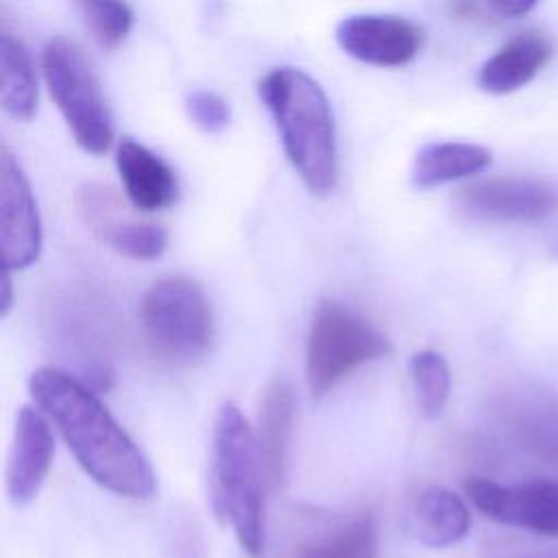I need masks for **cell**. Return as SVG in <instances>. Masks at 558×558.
<instances>
[{
    "instance_id": "11",
    "label": "cell",
    "mask_w": 558,
    "mask_h": 558,
    "mask_svg": "<svg viewBox=\"0 0 558 558\" xmlns=\"http://www.w3.org/2000/svg\"><path fill=\"white\" fill-rule=\"evenodd\" d=\"M50 418L39 410L24 405L15 416L13 440L7 460V495L15 506L31 504L50 471L54 438Z\"/></svg>"
},
{
    "instance_id": "8",
    "label": "cell",
    "mask_w": 558,
    "mask_h": 558,
    "mask_svg": "<svg viewBox=\"0 0 558 558\" xmlns=\"http://www.w3.org/2000/svg\"><path fill=\"white\" fill-rule=\"evenodd\" d=\"M464 490L473 506L488 519L523 527L541 536H558V484L530 480L504 486L486 477H469Z\"/></svg>"
},
{
    "instance_id": "24",
    "label": "cell",
    "mask_w": 558,
    "mask_h": 558,
    "mask_svg": "<svg viewBox=\"0 0 558 558\" xmlns=\"http://www.w3.org/2000/svg\"><path fill=\"white\" fill-rule=\"evenodd\" d=\"M504 15H525L538 0H488Z\"/></svg>"
},
{
    "instance_id": "19",
    "label": "cell",
    "mask_w": 558,
    "mask_h": 558,
    "mask_svg": "<svg viewBox=\"0 0 558 558\" xmlns=\"http://www.w3.org/2000/svg\"><path fill=\"white\" fill-rule=\"evenodd\" d=\"M0 105L17 122H28L37 111V76L26 46L11 33L0 37Z\"/></svg>"
},
{
    "instance_id": "13",
    "label": "cell",
    "mask_w": 558,
    "mask_h": 558,
    "mask_svg": "<svg viewBox=\"0 0 558 558\" xmlns=\"http://www.w3.org/2000/svg\"><path fill=\"white\" fill-rule=\"evenodd\" d=\"M116 168L133 207L142 211H159L177 203L179 179L174 170L133 137L120 140L116 148Z\"/></svg>"
},
{
    "instance_id": "15",
    "label": "cell",
    "mask_w": 558,
    "mask_h": 558,
    "mask_svg": "<svg viewBox=\"0 0 558 558\" xmlns=\"http://www.w3.org/2000/svg\"><path fill=\"white\" fill-rule=\"evenodd\" d=\"M414 536L434 549L460 543L471 530V512L460 495L445 486L423 488L410 512Z\"/></svg>"
},
{
    "instance_id": "21",
    "label": "cell",
    "mask_w": 558,
    "mask_h": 558,
    "mask_svg": "<svg viewBox=\"0 0 558 558\" xmlns=\"http://www.w3.org/2000/svg\"><path fill=\"white\" fill-rule=\"evenodd\" d=\"M94 233L100 235L116 253L140 262L161 257L168 246V233L163 227L146 220H126L120 214L102 222Z\"/></svg>"
},
{
    "instance_id": "1",
    "label": "cell",
    "mask_w": 558,
    "mask_h": 558,
    "mask_svg": "<svg viewBox=\"0 0 558 558\" xmlns=\"http://www.w3.org/2000/svg\"><path fill=\"white\" fill-rule=\"evenodd\" d=\"M28 392L98 486L129 499L153 497L150 462L89 386L61 368L41 366L31 373Z\"/></svg>"
},
{
    "instance_id": "14",
    "label": "cell",
    "mask_w": 558,
    "mask_h": 558,
    "mask_svg": "<svg viewBox=\"0 0 558 558\" xmlns=\"http://www.w3.org/2000/svg\"><path fill=\"white\" fill-rule=\"evenodd\" d=\"M551 59V41L538 31H523L493 52L477 72L486 94L504 96L527 85Z\"/></svg>"
},
{
    "instance_id": "27",
    "label": "cell",
    "mask_w": 558,
    "mask_h": 558,
    "mask_svg": "<svg viewBox=\"0 0 558 558\" xmlns=\"http://www.w3.org/2000/svg\"><path fill=\"white\" fill-rule=\"evenodd\" d=\"M506 558H558V551H541V554H523V556H506Z\"/></svg>"
},
{
    "instance_id": "17",
    "label": "cell",
    "mask_w": 558,
    "mask_h": 558,
    "mask_svg": "<svg viewBox=\"0 0 558 558\" xmlns=\"http://www.w3.org/2000/svg\"><path fill=\"white\" fill-rule=\"evenodd\" d=\"M506 427L530 456L558 466V399L523 395L506 408Z\"/></svg>"
},
{
    "instance_id": "6",
    "label": "cell",
    "mask_w": 558,
    "mask_h": 558,
    "mask_svg": "<svg viewBox=\"0 0 558 558\" xmlns=\"http://www.w3.org/2000/svg\"><path fill=\"white\" fill-rule=\"evenodd\" d=\"M392 344L366 318L336 301H320L310 325L305 375L314 397L327 395L355 368L386 357Z\"/></svg>"
},
{
    "instance_id": "7",
    "label": "cell",
    "mask_w": 558,
    "mask_h": 558,
    "mask_svg": "<svg viewBox=\"0 0 558 558\" xmlns=\"http://www.w3.org/2000/svg\"><path fill=\"white\" fill-rule=\"evenodd\" d=\"M456 205L488 222H538L558 211V190L523 177L480 179L458 190Z\"/></svg>"
},
{
    "instance_id": "5",
    "label": "cell",
    "mask_w": 558,
    "mask_h": 558,
    "mask_svg": "<svg viewBox=\"0 0 558 558\" xmlns=\"http://www.w3.org/2000/svg\"><path fill=\"white\" fill-rule=\"evenodd\" d=\"M46 87L61 111L74 142L92 155H102L113 144V120L98 74L85 50L54 37L41 54Z\"/></svg>"
},
{
    "instance_id": "4",
    "label": "cell",
    "mask_w": 558,
    "mask_h": 558,
    "mask_svg": "<svg viewBox=\"0 0 558 558\" xmlns=\"http://www.w3.org/2000/svg\"><path fill=\"white\" fill-rule=\"evenodd\" d=\"M140 329L150 353L174 366L205 360L216 338L211 301L192 277L168 275L142 294Z\"/></svg>"
},
{
    "instance_id": "22",
    "label": "cell",
    "mask_w": 558,
    "mask_h": 558,
    "mask_svg": "<svg viewBox=\"0 0 558 558\" xmlns=\"http://www.w3.org/2000/svg\"><path fill=\"white\" fill-rule=\"evenodd\" d=\"M94 39L102 48H118L131 26L133 11L124 0H72Z\"/></svg>"
},
{
    "instance_id": "2",
    "label": "cell",
    "mask_w": 558,
    "mask_h": 558,
    "mask_svg": "<svg viewBox=\"0 0 558 558\" xmlns=\"http://www.w3.org/2000/svg\"><path fill=\"white\" fill-rule=\"evenodd\" d=\"M257 92L305 187L316 196L329 194L338 179V146L323 87L303 70L281 65L262 76Z\"/></svg>"
},
{
    "instance_id": "20",
    "label": "cell",
    "mask_w": 558,
    "mask_h": 558,
    "mask_svg": "<svg viewBox=\"0 0 558 558\" xmlns=\"http://www.w3.org/2000/svg\"><path fill=\"white\" fill-rule=\"evenodd\" d=\"M416 408L425 418H438L451 395V371L442 353L423 349L410 357L408 364Z\"/></svg>"
},
{
    "instance_id": "18",
    "label": "cell",
    "mask_w": 558,
    "mask_h": 558,
    "mask_svg": "<svg viewBox=\"0 0 558 558\" xmlns=\"http://www.w3.org/2000/svg\"><path fill=\"white\" fill-rule=\"evenodd\" d=\"M493 153L471 142H432L425 144L412 166V185L418 190L473 177L488 168Z\"/></svg>"
},
{
    "instance_id": "12",
    "label": "cell",
    "mask_w": 558,
    "mask_h": 558,
    "mask_svg": "<svg viewBox=\"0 0 558 558\" xmlns=\"http://www.w3.org/2000/svg\"><path fill=\"white\" fill-rule=\"evenodd\" d=\"M296 414L294 388L288 379L275 377L262 397L259 416H257V449L264 469V482L270 490H277L286 484L288 462H290V442Z\"/></svg>"
},
{
    "instance_id": "16",
    "label": "cell",
    "mask_w": 558,
    "mask_h": 558,
    "mask_svg": "<svg viewBox=\"0 0 558 558\" xmlns=\"http://www.w3.org/2000/svg\"><path fill=\"white\" fill-rule=\"evenodd\" d=\"M290 558H377V525L368 512L323 521Z\"/></svg>"
},
{
    "instance_id": "23",
    "label": "cell",
    "mask_w": 558,
    "mask_h": 558,
    "mask_svg": "<svg viewBox=\"0 0 558 558\" xmlns=\"http://www.w3.org/2000/svg\"><path fill=\"white\" fill-rule=\"evenodd\" d=\"M190 120L205 133H220L229 126L231 109L222 96L209 89H194L185 98Z\"/></svg>"
},
{
    "instance_id": "26",
    "label": "cell",
    "mask_w": 558,
    "mask_h": 558,
    "mask_svg": "<svg viewBox=\"0 0 558 558\" xmlns=\"http://www.w3.org/2000/svg\"><path fill=\"white\" fill-rule=\"evenodd\" d=\"M9 275L11 272H7L4 270V279H2V301H0V316L4 318L7 314H9V310H11V279H9Z\"/></svg>"
},
{
    "instance_id": "10",
    "label": "cell",
    "mask_w": 558,
    "mask_h": 558,
    "mask_svg": "<svg viewBox=\"0 0 558 558\" xmlns=\"http://www.w3.org/2000/svg\"><path fill=\"white\" fill-rule=\"evenodd\" d=\"M340 48L368 65L397 68L410 63L423 48L425 33L418 24L381 13L349 15L336 26Z\"/></svg>"
},
{
    "instance_id": "25",
    "label": "cell",
    "mask_w": 558,
    "mask_h": 558,
    "mask_svg": "<svg viewBox=\"0 0 558 558\" xmlns=\"http://www.w3.org/2000/svg\"><path fill=\"white\" fill-rule=\"evenodd\" d=\"M451 15L460 20H475L482 15V2L480 0H451L449 4Z\"/></svg>"
},
{
    "instance_id": "3",
    "label": "cell",
    "mask_w": 558,
    "mask_h": 558,
    "mask_svg": "<svg viewBox=\"0 0 558 558\" xmlns=\"http://www.w3.org/2000/svg\"><path fill=\"white\" fill-rule=\"evenodd\" d=\"M255 432L235 403H225L214 421L209 490L216 517L229 525L248 558L264 551V480Z\"/></svg>"
},
{
    "instance_id": "9",
    "label": "cell",
    "mask_w": 558,
    "mask_h": 558,
    "mask_svg": "<svg viewBox=\"0 0 558 558\" xmlns=\"http://www.w3.org/2000/svg\"><path fill=\"white\" fill-rule=\"evenodd\" d=\"M0 248L4 270H24L41 253V220L31 183L9 153L0 157Z\"/></svg>"
}]
</instances>
